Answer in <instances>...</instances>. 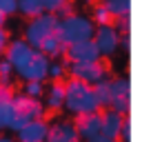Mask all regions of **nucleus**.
Here are the masks:
<instances>
[{"label": "nucleus", "mask_w": 151, "mask_h": 142, "mask_svg": "<svg viewBox=\"0 0 151 142\" xmlns=\"http://www.w3.org/2000/svg\"><path fill=\"white\" fill-rule=\"evenodd\" d=\"M65 111H69L71 115H82V113H93L100 111L98 100L93 95V87L87 82L67 78L65 80Z\"/></svg>", "instance_id": "1"}, {"label": "nucleus", "mask_w": 151, "mask_h": 142, "mask_svg": "<svg viewBox=\"0 0 151 142\" xmlns=\"http://www.w3.org/2000/svg\"><path fill=\"white\" fill-rule=\"evenodd\" d=\"M47 115V109L42 107L40 100L27 98L24 93H14L11 100V118H9V131H18L31 120H42Z\"/></svg>", "instance_id": "2"}, {"label": "nucleus", "mask_w": 151, "mask_h": 142, "mask_svg": "<svg viewBox=\"0 0 151 142\" xmlns=\"http://www.w3.org/2000/svg\"><path fill=\"white\" fill-rule=\"evenodd\" d=\"M93 31H96V27H93V22H91V18L85 16V14H78V11L67 16V18H62V20H58V29H56L58 38L65 44L93 38Z\"/></svg>", "instance_id": "3"}, {"label": "nucleus", "mask_w": 151, "mask_h": 142, "mask_svg": "<svg viewBox=\"0 0 151 142\" xmlns=\"http://www.w3.org/2000/svg\"><path fill=\"white\" fill-rule=\"evenodd\" d=\"M56 29H58V18H56V16H53V14H40L38 18L27 20L22 40L31 49H36V51H38L40 44L56 33Z\"/></svg>", "instance_id": "4"}, {"label": "nucleus", "mask_w": 151, "mask_h": 142, "mask_svg": "<svg viewBox=\"0 0 151 142\" xmlns=\"http://www.w3.org/2000/svg\"><path fill=\"white\" fill-rule=\"evenodd\" d=\"M67 73H69V78L87 82V85H91V87L98 85V82L111 80V78H109V65L102 58L91 60V62H71V65L67 67Z\"/></svg>", "instance_id": "5"}, {"label": "nucleus", "mask_w": 151, "mask_h": 142, "mask_svg": "<svg viewBox=\"0 0 151 142\" xmlns=\"http://www.w3.org/2000/svg\"><path fill=\"white\" fill-rule=\"evenodd\" d=\"M49 58L40 51H33L31 58L24 62L20 69H16V78H20L22 82H45L49 73Z\"/></svg>", "instance_id": "6"}, {"label": "nucleus", "mask_w": 151, "mask_h": 142, "mask_svg": "<svg viewBox=\"0 0 151 142\" xmlns=\"http://www.w3.org/2000/svg\"><path fill=\"white\" fill-rule=\"evenodd\" d=\"M109 91H111L109 109L127 115L129 109H131V85H129V78L118 76V78H113V80H109Z\"/></svg>", "instance_id": "7"}, {"label": "nucleus", "mask_w": 151, "mask_h": 142, "mask_svg": "<svg viewBox=\"0 0 151 142\" xmlns=\"http://www.w3.org/2000/svg\"><path fill=\"white\" fill-rule=\"evenodd\" d=\"M91 40H93L100 58H111L120 49V33L116 31L113 24H109V27H96Z\"/></svg>", "instance_id": "8"}, {"label": "nucleus", "mask_w": 151, "mask_h": 142, "mask_svg": "<svg viewBox=\"0 0 151 142\" xmlns=\"http://www.w3.org/2000/svg\"><path fill=\"white\" fill-rule=\"evenodd\" d=\"M65 58L69 60V65L71 62H91V60H98L100 53H98V49H96L93 40L87 38V40H78V42L67 44Z\"/></svg>", "instance_id": "9"}, {"label": "nucleus", "mask_w": 151, "mask_h": 142, "mask_svg": "<svg viewBox=\"0 0 151 142\" xmlns=\"http://www.w3.org/2000/svg\"><path fill=\"white\" fill-rule=\"evenodd\" d=\"M33 51H36V49H31L22 38H14V40H9V42H7L2 58H7V62H9L14 69H20V67H22L24 62L31 58Z\"/></svg>", "instance_id": "10"}, {"label": "nucleus", "mask_w": 151, "mask_h": 142, "mask_svg": "<svg viewBox=\"0 0 151 142\" xmlns=\"http://www.w3.org/2000/svg\"><path fill=\"white\" fill-rule=\"evenodd\" d=\"M47 131H49V122L47 120H31L24 127H20L16 131V142H47Z\"/></svg>", "instance_id": "11"}, {"label": "nucleus", "mask_w": 151, "mask_h": 142, "mask_svg": "<svg viewBox=\"0 0 151 142\" xmlns=\"http://www.w3.org/2000/svg\"><path fill=\"white\" fill-rule=\"evenodd\" d=\"M47 142H82V140L71 120H56L53 124H49Z\"/></svg>", "instance_id": "12"}, {"label": "nucleus", "mask_w": 151, "mask_h": 142, "mask_svg": "<svg viewBox=\"0 0 151 142\" xmlns=\"http://www.w3.org/2000/svg\"><path fill=\"white\" fill-rule=\"evenodd\" d=\"M73 127H76V131H78V136H80L82 142H87L89 138L98 136V133H100V111L76 115Z\"/></svg>", "instance_id": "13"}, {"label": "nucleus", "mask_w": 151, "mask_h": 142, "mask_svg": "<svg viewBox=\"0 0 151 142\" xmlns=\"http://www.w3.org/2000/svg\"><path fill=\"white\" fill-rule=\"evenodd\" d=\"M42 107L47 111H62L65 107V82H49L42 93Z\"/></svg>", "instance_id": "14"}, {"label": "nucleus", "mask_w": 151, "mask_h": 142, "mask_svg": "<svg viewBox=\"0 0 151 142\" xmlns=\"http://www.w3.org/2000/svg\"><path fill=\"white\" fill-rule=\"evenodd\" d=\"M124 120H127V115L118 113V111H113V109L100 111V133H104L109 138H118L120 127H122Z\"/></svg>", "instance_id": "15"}, {"label": "nucleus", "mask_w": 151, "mask_h": 142, "mask_svg": "<svg viewBox=\"0 0 151 142\" xmlns=\"http://www.w3.org/2000/svg\"><path fill=\"white\" fill-rule=\"evenodd\" d=\"M11 100H14V87L0 85V131H7V127H9Z\"/></svg>", "instance_id": "16"}, {"label": "nucleus", "mask_w": 151, "mask_h": 142, "mask_svg": "<svg viewBox=\"0 0 151 142\" xmlns=\"http://www.w3.org/2000/svg\"><path fill=\"white\" fill-rule=\"evenodd\" d=\"M65 49H67V44L58 38V33H53L51 38H47L42 44H40V49H38V51L45 53L49 60H51V58H53V60H60V58L65 56Z\"/></svg>", "instance_id": "17"}, {"label": "nucleus", "mask_w": 151, "mask_h": 142, "mask_svg": "<svg viewBox=\"0 0 151 142\" xmlns=\"http://www.w3.org/2000/svg\"><path fill=\"white\" fill-rule=\"evenodd\" d=\"M16 14L24 16L27 20L38 18L40 14H45L42 2H40V0H16Z\"/></svg>", "instance_id": "18"}, {"label": "nucleus", "mask_w": 151, "mask_h": 142, "mask_svg": "<svg viewBox=\"0 0 151 142\" xmlns=\"http://www.w3.org/2000/svg\"><path fill=\"white\" fill-rule=\"evenodd\" d=\"M100 5L113 16V20L124 18V16H129V11H131V0H100Z\"/></svg>", "instance_id": "19"}, {"label": "nucleus", "mask_w": 151, "mask_h": 142, "mask_svg": "<svg viewBox=\"0 0 151 142\" xmlns=\"http://www.w3.org/2000/svg\"><path fill=\"white\" fill-rule=\"evenodd\" d=\"M93 95H96V100H98V107H100V109H109V98H111V91H109V80L93 85Z\"/></svg>", "instance_id": "20"}, {"label": "nucleus", "mask_w": 151, "mask_h": 142, "mask_svg": "<svg viewBox=\"0 0 151 142\" xmlns=\"http://www.w3.org/2000/svg\"><path fill=\"white\" fill-rule=\"evenodd\" d=\"M91 22H93V27H109V24H113V16L102 5H96L93 14H91Z\"/></svg>", "instance_id": "21"}, {"label": "nucleus", "mask_w": 151, "mask_h": 142, "mask_svg": "<svg viewBox=\"0 0 151 142\" xmlns=\"http://www.w3.org/2000/svg\"><path fill=\"white\" fill-rule=\"evenodd\" d=\"M65 76H67V65L62 60H51V62H49L47 80H51V82H65Z\"/></svg>", "instance_id": "22"}, {"label": "nucleus", "mask_w": 151, "mask_h": 142, "mask_svg": "<svg viewBox=\"0 0 151 142\" xmlns=\"http://www.w3.org/2000/svg\"><path fill=\"white\" fill-rule=\"evenodd\" d=\"M14 80H16V69L7 62V58H0V85L14 87Z\"/></svg>", "instance_id": "23"}, {"label": "nucleus", "mask_w": 151, "mask_h": 142, "mask_svg": "<svg viewBox=\"0 0 151 142\" xmlns=\"http://www.w3.org/2000/svg\"><path fill=\"white\" fill-rule=\"evenodd\" d=\"M45 82H24L22 91L20 93H24L27 98H33V100H42V93H45Z\"/></svg>", "instance_id": "24"}, {"label": "nucleus", "mask_w": 151, "mask_h": 142, "mask_svg": "<svg viewBox=\"0 0 151 142\" xmlns=\"http://www.w3.org/2000/svg\"><path fill=\"white\" fill-rule=\"evenodd\" d=\"M42 2V11L45 14H58V9H62V7L67 5V2H71V0H40Z\"/></svg>", "instance_id": "25"}, {"label": "nucleus", "mask_w": 151, "mask_h": 142, "mask_svg": "<svg viewBox=\"0 0 151 142\" xmlns=\"http://www.w3.org/2000/svg\"><path fill=\"white\" fill-rule=\"evenodd\" d=\"M118 142H131V122H129V115H127V120L122 122V127H120V133H118V138H116Z\"/></svg>", "instance_id": "26"}, {"label": "nucleus", "mask_w": 151, "mask_h": 142, "mask_svg": "<svg viewBox=\"0 0 151 142\" xmlns=\"http://www.w3.org/2000/svg\"><path fill=\"white\" fill-rule=\"evenodd\" d=\"M0 14L2 16H14L16 14V0H0Z\"/></svg>", "instance_id": "27"}, {"label": "nucleus", "mask_w": 151, "mask_h": 142, "mask_svg": "<svg viewBox=\"0 0 151 142\" xmlns=\"http://www.w3.org/2000/svg\"><path fill=\"white\" fill-rule=\"evenodd\" d=\"M71 14H76V5H73V0H71V2H67L62 9H58L56 18H58V20H62V18H67V16H71Z\"/></svg>", "instance_id": "28"}, {"label": "nucleus", "mask_w": 151, "mask_h": 142, "mask_svg": "<svg viewBox=\"0 0 151 142\" xmlns=\"http://www.w3.org/2000/svg\"><path fill=\"white\" fill-rule=\"evenodd\" d=\"M7 42H9V33H7V29L2 27V29H0V58H2V53H5Z\"/></svg>", "instance_id": "29"}, {"label": "nucleus", "mask_w": 151, "mask_h": 142, "mask_svg": "<svg viewBox=\"0 0 151 142\" xmlns=\"http://www.w3.org/2000/svg\"><path fill=\"white\" fill-rule=\"evenodd\" d=\"M87 142H118V140H116V138H109V136H104V133H98V136L89 138Z\"/></svg>", "instance_id": "30"}, {"label": "nucleus", "mask_w": 151, "mask_h": 142, "mask_svg": "<svg viewBox=\"0 0 151 142\" xmlns=\"http://www.w3.org/2000/svg\"><path fill=\"white\" fill-rule=\"evenodd\" d=\"M129 44H131L129 33H122V36H120V47H122V49H129Z\"/></svg>", "instance_id": "31"}, {"label": "nucleus", "mask_w": 151, "mask_h": 142, "mask_svg": "<svg viewBox=\"0 0 151 142\" xmlns=\"http://www.w3.org/2000/svg\"><path fill=\"white\" fill-rule=\"evenodd\" d=\"M5 22H7V16H2V14H0V29L5 27Z\"/></svg>", "instance_id": "32"}, {"label": "nucleus", "mask_w": 151, "mask_h": 142, "mask_svg": "<svg viewBox=\"0 0 151 142\" xmlns=\"http://www.w3.org/2000/svg\"><path fill=\"white\" fill-rule=\"evenodd\" d=\"M0 142H16V140H14V138H2V136H0Z\"/></svg>", "instance_id": "33"}]
</instances>
